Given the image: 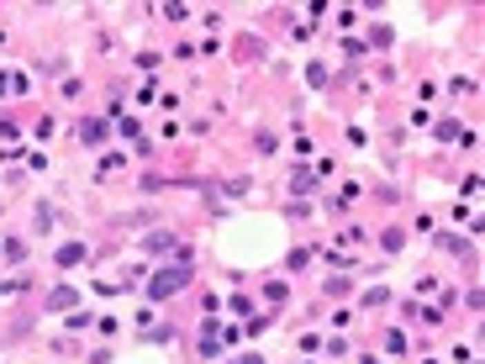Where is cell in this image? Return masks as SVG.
Masks as SVG:
<instances>
[{
	"label": "cell",
	"instance_id": "1",
	"mask_svg": "<svg viewBox=\"0 0 485 364\" xmlns=\"http://www.w3.org/2000/svg\"><path fill=\"white\" fill-rule=\"evenodd\" d=\"M185 280H190V270H185V264H175V270H159V280L148 285V296L159 301V296H169V290H179Z\"/></svg>",
	"mask_w": 485,
	"mask_h": 364
}]
</instances>
